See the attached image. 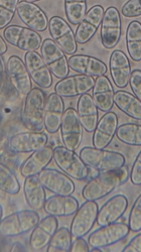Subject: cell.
Instances as JSON below:
<instances>
[{
    "mask_svg": "<svg viewBox=\"0 0 141 252\" xmlns=\"http://www.w3.org/2000/svg\"><path fill=\"white\" fill-rule=\"evenodd\" d=\"M49 31L52 38L60 49L67 55H75L78 43L75 32L68 22L60 16H53L49 23Z\"/></svg>",
    "mask_w": 141,
    "mask_h": 252,
    "instance_id": "obj_11",
    "label": "cell"
},
{
    "mask_svg": "<svg viewBox=\"0 0 141 252\" xmlns=\"http://www.w3.org/2000/svg\"><path fill=\"white\" fill-rule=\"evenodd\" d=\"M130 232L128 224L123 222H114L101 226L92 232L88 238L92 248H105L125 239Z\"/></svg>",
    "mask_w": 141,
    "mask_h": 252,
    "instance_id": "obj_6",
    "label": "cell"
},
{
    "mask_svg": "<svg viewBox=\"0 0 141 252\" xmlns=\"http://www.w3.org/2000/svg\"><path fill=\"white\" fill-rule=\"evenodd\" d=\"M121 13L127 18L141 16V0H127L121 8Z\"/></svg>",
    "mask_w": 141,
    "mask_h": 252,
    "instance_id": "obj_39",
    "label": "cell"
},
{
    "mask_svg": "<svg viewBox=\"0 0 141 252\" xmlns=\"http://www.w3.org/2000/svg\"><path fill=\"white\" fill-rule=\"evenodd\" d=\"M2 36L11 46L26 52L37 51L43 44L37 32L20 26H8L2 32Z\"/></svg>",
    "mask_w": 141,
    "mask_h": 252,
    "instance_id": "obj_7",
    "label": "cell"
},
{
    "mask_svg": "<svg viewBox=\"0 0 141 252\" xmlns=\"http://www.w3.org/2000/svg\"><path fill=\"white\" fill-rule=\"evenodd\" d=\"M118 128V116L113 111L105 112L97 123L93 133V145L94 148L104 150L112 142L116 136Z\"/></svg>",
    "mask_w": 141,
    "mask_h": 252,
    "instance_id": "obj_20",
    "label": "cell"
},
{
    "mask_svg": "<svg viewBox=\"0 0 141 252\" xmlns=\"http://www.w3.org/2000/svg\"><path fill=\"white\" fill-rule=\"evenodd\" d=\"M5 39H4V37L1 35L0 36V56H3L6 52H7V45H6V43H5Z\"/></svg>",
    "mask_w": 141,
    "mask_h": 252,
    "instance_id": "obj_44",
    "label": "cell"
},
{
    "mask_svg": "<svg viewBox=\"0 0 141 252\" xmlns=\"http://www.w3.org/2000/svg\"><path fill=\"white\" fill-rule=\"evenodd\" d=\"M98 110L99 109L92 95L86 93L79 97L77 103V112L81 123H82L84 129L87 132H94L96 128L99 121Z\"/></svg>",
    "mask_w": 141,
    "mask_h": 252,
    "instance_id": "obj_29",
    "label": "cell"
},
{
    "mask_svg": "<svg viewBox=\"0 0 141 252\" xmlns=\"http://www.w3.org/2000/svg\"><path fill=\"white\" fill-rule=\"evenodd\" d=\"M70 69L74 72L91 77H100L107 73V66L101 60L88 55H72L69 58Z\"/></svg>",
    "mask_w": 141,
    "mask_h": 252,
    "instance_id": "obj_24",
    "label": "cell"
},
{
    "mask_svg": "<svg viewBox=\"0 0 141 252\" xmlns=\"http://www.w3.org/2000/svg\"><path fill=\"white\" fill-rule=\"evenodd\" d=\"M58 222L56 216L48 215L38 222L32 229L29 236V246L34 251L43 250L48 247L56 230Z\"/></svg>",
    "mask_w": 141,
    "mask_h": 252,
    "instance_id": "obj_21",
    "label": "cell"
},
{
    "mask_svg": "<svg viewBox=\"0 0 141 252\" xmlns=\"http://www.w3.org/2000/svg\"><path fill=\"white\" fill-rule=\"evenodd\" d=\"M129 85L133 92V95H135L140 101H141V71L140 70H134L131 73Z\"/></svg>",
    "mask_w": 141,
    "mask_h": 252,
    "instance_id": "obj_41",
    "label": "cell"
},
{
    "mask_svg": "<svg viewBox=\"0 0 141 252\" xmlns=\"http://www.w3.org/2000/svg\"><path fill=\"white\" fill-rule=\"evenodd\" d=\"M128 225L133 232L141 231V194H139L132 205L128 217Z\"/></svg>",
    "mask_w": 141,
    "mask_h": 252,
    "instance_id": "obj_38",
    "label": "cell"
},
{
    "mask_svg": "<svg viewBox=\"0 0 141 252\" xmlns=\"http://www.w3.org/2000/svg\"><path fill=\"white\" fill-rule=\"evenodd\" d=\"M122 32V22L120 12L115 6H109L105 9V13L100 26L101 43L105 49H114L120 40Z\"/></svg>",
    "mask_w": 141,
    "mask_h": 252,
    "instance_id": "obj_10",
    "label": "cell"
},
{
    "mask_svg": "<svg viewBox=\"0 0 141 252\" xmlns=\"http://www.w3.org/2000/svg\"><path fill=\"white\" fill-rule=\"evenodd\" d=\"M49 136L42 131H26L12 135L8 141V149L14 154H28L48 145Z\"/></svg>",
    "mask_w": 141,
    "mask_h": 252,
    "instance_id": "obj_15",
    "label": "cell"
},
{
    "mask_svg": "<svg viewBox=\"0 0 141 252\" xmlns=\"http://www.w3.org/2000/svg\"><path fill=\"white\" fill-rule=\"evenodd\" d=\"M54 160L62 172L77 181H86L90 178V167L78 156L64 145L54 149Z\"/></svg>",
    "mask_w": 141,
    "mask_h": 252,
    "instance_id": "obj_4",
    "label": "cell"
},
{
    "mask_svg": "<svg viewBox=\"0 0 141 252\" xmlns=\"http://www.w3.org/2000/svg\"><path fill=\"white\" fill-rule=\"evenodd\" d=\"M129 179L134 186H141V151L137 155L131 171L129 173Z\"/></svg>",
    "mask_w": 141,
    "mask_h": 252,
    "instance_id": "obj_40",
    "label": "cell"
},
{
    "mask_svg": "<svg viewBox=\"0 0 141 252\" xmlns=\"http://www.w3.org/2000/svg\"><path fill=\"white\" fill-rule=\"evenodd\" d=\"M99 208L96 201H87L81 206L71 223V233L74 238L84 237L92 230L97 221Z\"/></svg>",
    "mask_w": 141,
    "mask_h": 252,
    "instance_id": "obj_13",
    "label": "cell"
},
{
    "mask_svg": "<svg viewBox=\"0 0 141 252\" xmlns=\"http://www.w3.org/2000/svg\"><path fill=\"white\" fill-rule=\"evenodd\" d=\"M40 55L43 56L46 64L56 78L64 79L69 76L70 66L69 59L66 57L67 54L55 43L53 38L43 40Z\"/></svg>",
    "mask_w": 141,
    "mask_h": 252,
    "instance_id": "obj_8",
    "label": "cell"
},
{
    "mask_svg": "<svg viewBox=\"0 0 141 252\" xmlns=\"http://www.w3.org/2000/svg\"><path fill=\"white\" fill-rule=\"evenodd\" d=\"M109 69L114 85L119 88H125L130 80L131 65L126 54L120 50H115L109 60Z\"/></svg>",
    "mask_w": 141,
    "mask_h": 252,
    "instance_id": "obj_22",
    "label": "cell"
},
{
    "mask_svg": "<svg viewBox=\"0 0 141 252\" xmlns=\"http://www.w3.org/2000/svg\"><path fill=\"white\" fill-rule=\"evenodd\" d=\"M80 158L92 170L99 173L117 170L125 165V158L120 153L85 146L80 151Z\"/></svg>",
    "mask_w": 141,
    "mask_h": 252,
    "instance_id": "obj_3",
    "label": "cell"
},
{
    "mask_svg": "<svg viewBox=\"0 0 141 252\" xmlns=\"http://www.w3.org/2000/svg\"><path fill=\"white\" fill-rule=\"evenodd\" d=\"M59 130L63 144L71 151H77L83 139L84 127L76 109H66Z\"/></svg>",
    "mask_w": 141,
    "mask_h": 252,
    "instance_id": "obj_9",
    "label": "cell"
},
{
    "mask_svg": "<svg viewBox=\"0 0 141 252\" xmlns=\"http://www.w3.org/2000/svg\"><path fill=\"white\" fill-rule=\"evenodd\" d=\"M114 105L129 117L141 120V101L135 95L124 90H118L114 95Z\"/></svg>",
    "mask_w": 141,
    "mask_h": 252,
    "instance_id": "obj_31",
    "label": "cell"
},
{
    "mask_svg": "<svg viewBox=\"0 0 141 252\" xmlns=\"http://www.w3.org/2000/svg\"><path fill=\"white\" fill-rule=\"evenodd\" d=\"M76 240L73 242L71 251L73 252H90L89 242L86 241L83 237L75 238Z\"/></svg>",
    "mask_w": 141,
    "mask_h": 252,
    "instance_id": "obj_42",
    "label": "cell"
},
{
    "mask_svg": "<svg viewBox=\"0 0 141 252\" xmlns=\"http://www.w3.org/2000/svg\"><path fill=\"white\" fill-rule=\"evenodd\" d=\"M25 198L30 209L39 211L45 208L47 202L46 188L40 183L37 176L26 178L24 184Z\"/></svg>",
    "mask_w": 141,
    "mask_h": 252,
    "instance_id": "obj_30",
    "label": "cell"
},
{
    "mask_svg": "<svg viewBox=\"0 0 141 252\" xmlns=\"http://www.w3.org/2000/svg\"><path fill=\"white\" fill-rule=\"evenodd\" d=\"M95 81L96 79H94V77L86 75L77 74L68 76L60 79V81L56 84L55 92L63 98L80 97L93 89Z\"/></svg>",
    "mask_w": 141,
    "mask_h": 252,
    "instance_id": "obj_14",
    "label": "cell"
},
{
    "mask_svg": "<svg viewBox=\"0 0 141 252\" xmlns=\"http://www.w3.org/2000/svg\"><path fill=\"white\" fill-rule=\"evenodd\" d=\"M128 178L129 171L125 165L117 170L99 173L86 183L82 190V196L87 201L100 200L127 182Z\"/></svg>",
    "mask_w": 141,
    "mask_h": 252,
    "instance_id": "obj_1",
    "label": "cell"
},
{
    "mask_svg": "<svg viewBox=\"0 0 141 252\" xmlns=\"http://www.w3.org/2000/svg\"><path fill=\"white\" fill-rule=\"evenodd\" d=\"M17 15L28 28L37 32H45L49 29L50 20L46 12L33 2H28L26 0L19 1L17 5Z\"/></svg>",
    "mask_w": 141,
    "mask_h": 252,
    "instance_id": "obj_18",
    "label": "cell"
},
{
    "mask_svg": "<svg viewBox=\"0 0 141 252\" xmlns=\"http://www.w3.org/2000/svg\"><path fill=\"white\" fill-rule=\"evenodd\" d=\"M114 89L109 78L105 75L96 78L92 89V97L100 111L108 112L114 106Z\"/></svg>",
    "mask_w": 141,
    "mask_h": 252,
    "instance_id": "obj_27",
    "label": "cell"
},
{
    "mask_svg": "<svg viewBox=\"0 0 141 252\" xmlns=\"http://www.w3.org/2000/svg\"><path fill=\"white\" fill-rule=\"evenodd\" d=\"M0 189L8 195H16L20 191V184L18 179L8 166L0 164Z\"/></svg>",
    "mask_w": 141,
    "mask_h": 252,
    "instance_id": "obj_36",
    "label": "cell"
},
{
    "mask_svg": "<svg viewBox=\"0 0 141 252\" xmlns=\"http://www.w3.org/2000/svg\"><path fill=\"white\" fill-rule=\"evenodd\" d=\"M65 111L63 97L56 92L50 94L45 110V128L49 133L54 134L59 130Z\"/></svg>",
    "mask_w": 141,
    "mask_h": 252,
    "instance_id": "obj_26",
    "label": "cell"
},
{
    "mask_svg": "<svg viewBox=\"0 0 141 252\" xmlns=\"http://www.w3.org/2000/svg\"><path fill=\"white\" fill-rule=\"evenodd\" d=\"M126 48L132 61H141V23L137 20H133L127 27Z\"/></svg>",
    "mask_w": 141,
    "mask_h": 252,
    "instance_id": "obj_32",
    "label": "cell"
},
{
    "mask_svg": "<svg viewBox=\"0 0 141 252\" xmlns=\"http://www.w3.org/2000/svg\"><path fill=\"white\" fill-rule=\"evenodd\" d=\"M26 1H28V2H33V3H35V2H37V1H42V0H26Z\"/></svg>",
    "mask_w": 141,
    "mask_h": 252,
    "instance_id": "obj_47",
    "label": "cell"
},
{
    "mask_svg": "<svg viewBox=\"0 0 141 252\" xmlns=\"http://www.w3.org/2000/svg\"><path fill=\"white\" fill-rule=\"evenodd\" d=\"M0 60H1V78H2V82H3L4 76H5L7 73H5V63H4V58H3V56L0 57Z\"/></svg>",
    "mask_w": 141,
    "mask_h": 252,
    "instance_id": "obj_45",
    "label": "cell"
},
{
    "mask_svg": "<svg viewBox=\"0 0 141 252\" xmlns=\"http://www.w3.org/2000/svg\"><path fill=\"white\" fill-rule=\"evenodd\" d=\"M19 0H0V29L7 28L17 12Z\"/></svg>",
    "mask_w": 141,
    "mask_h": 252,
    "instance_id": "obj_37",
    "label": "cell"
},
{
    "mask_svg": "<svg viewBox=\"0 0 141 252\" xmlns=\"http://www.w3.org/2000/svg\"><path fill=\"white\" fill-rule=\"evenodd\" d=\"M6 73L11 85L20 95H28L31 91L32 79L22 58L10 56L6 63Z\"/></svg>",
    "mask_w": 141,
    "mask_h": 252,
    "instance_id": "obj_12",
    "label": "cell"
},
{
    "mask_svg": "<svg viewBox=\"0 0 141 252\" xmlns=\"http://www.w3.org/2000/svg\"><path fill=\"white\" fill-rule=\"evenodd\" d=\"M40 221L35 210H23L3 217L0 223V232L3 237H16L31 231Z\"/></svg>",
    "mask_w": 141,
    "mask_h": 252,
    "instance_id": "obj_5",
    "label": "cell"
},
{
    "mask_svg": "<svg viewBox=\"0 0 141 252\" xmlns=\"http://www.w3.org/2000/svg\"><path fill=\"white\" fill-rule=\"evenodd\" d=\"M91 252H98V251H102L101 248H92V250H90Z\"/></svg>",
    "mask_w": 141,
    "mask_h": 252,
    "instance_id": "obj_46",
    "label": "cell"
},
{
    "mask_svg": "<svg viewBox=\"0 0 141 252\" xmlns=\"http://www.w3.org/2000/svg\"><path fill=\"white\" fill-rule=\"evenodd\" d=\"M128 208V199L124 195H115L110 198L98 212L97 223L99 226L117 222L124 215Z\"/></svg>",
    "mask_w": 141,
    "mask_h": 252,
    "instance_id": "obj_25",
    "label": "cell"
},
{
    "mask_svg": "<svg viewBox=\"0 0 141 252\" xmlns=\"http://www.w3.org/2000/svg\"><path fill=\"white\" fill-rule=\"evenodd\" d=\"M47 95L39 88H32L27 95L22 120L26 127L32 131H42L45 128V110Z\"/></svg>",
    "mask_w": 141,
    "mask_h": 252,
    "instance_id": "obj_2",
    "label": "cell"
},
{
    "mask_svg": "<svg viewBox=\"0 0 141 252\" xmlns=\"http://www.w3.org/2000/svg\"><path fill=\"white\" fill-rule=\"evenodd\" d=\"M73 245V235L67 227H60L56 230L50 244L47 247L48 252H69Z\"/></svg>",
    "mask_w": 141,
    "mask_h": 252,
    "instance_id": "obj_34",
    "label": "cell"
},
{
    "mask_svg": "<svg viewBox=\"0 0 141 252\" xmlns=\"http://www.w3.org/2000/svg\"><path fill=\"white\" fill-rule=\"evenodd\" d=\"M104 13L105 9L101 5H94L87 11L82 22L78 25L75 32L78 44L85 45L93 38L102 24Z\"/></svg>",
    "mask_w": 141,
    "mask_h": 252,
    "instance_id": "obj_17",
    "label": "cell"
},
{
    "mask_svg": "<svg viewBox=\"0 0 141 252\" xmlns=\"http://www.w3.org/2000/svg\"><path fill=\"white\" fill-rule=\"evenodd\" d=\"M78 200L72 195H53L45 204V211L56 217H67L74 215L79 209Z\"/></svg>",
    "mask_w": 141,
    "mask_h": 252,
    "instance_id": "obj_28",
    "label": "cell"
},
{
    "mask_svg": "<svg viewBox=\"0 0 141 252\" xmlns=\"http://www.w3.org/2000/svg\"><path fill=\"white\" fill-rule=\"evenodd\" d=\"M25 62L32 81L39 88L48 89L53 85V74L42 55L36 51L27 52Z\"/></svg>",
    "mask_w": 141,
    "mask_h": 252,
    "instance_id": "obj_19",
    "label": "cell"
},
{
    "mask_svg": "<svg viewBox=\"0 0 141 252\" xmlns=\"http://www.w3.org/2000/svg\"><path fill=\"white\" fill-rule=\"evenodd\" d=\"M43 186L56 195H72L75 192L73 180L64 172L55 169H45L37 175Z\"/></svg>",
    "mask_w": 141,
    "mask_h": 252,
    "instance_id": "obj_16",
    "label": "cell"
},
{
    "mask_svg": "<svg viewBox=\"0 0 141 252\" xmlns=\"http://www.w3.org/2000/svg\"><path fill=\"white\" fill-rule=\"evenodd\" d=\"M87 11V0H65V13L71 25H79Z\"/></svg>",
    "mask_w": 141,
    "mask_h": 252,
    "instance_id": "obj_35",
    "label": "cell"
},
{
    "mask_svg": "<svg viewBox=\"0 0 141 252\" xmlns=\"http://www.w3.org/2000/svg\"><path fill=\"white\" fill-rule=\"evenodd\" d=\"M122 251L123 252H141V233L134 236Z\"/></svg>",
    "mask_w": 141,
    "mask_h": 252,
    "instance_id": "obj_43",
    "label": "cell"
},
{
    "mask_svg": "<svg viewBox=\"0 0 141 252\" xmlns=\"http://www.w3.org/2000/svg\"><path fill=\"white\" fill-rule=\"evenodd\" d=\"M116 137L124 144L131 146H141V124H121L117 128Z\"/></svg>",
    "mask_w": 141,
    "mask_h": 252,
    "instance_id": "obj_33",
    "label": "cell"
},
{
    "mask_svg": "<svg viewBox=\"0 0 141 252\" xmlns=\"http://www.w3.org/2000/svg\"><path fill=\"white\" fill-rule=\"evenodd\" d=\"M54 158V149L50 145L31 153V155L20 164L19 172L22 177L28 178L37 176L40 172L47 169Z\"/></svg>",
    "mask_w": 141,
    "mask_h": 252,
    "instance_id": "obj_23",
    "label": "cell"
}]
</instances>
